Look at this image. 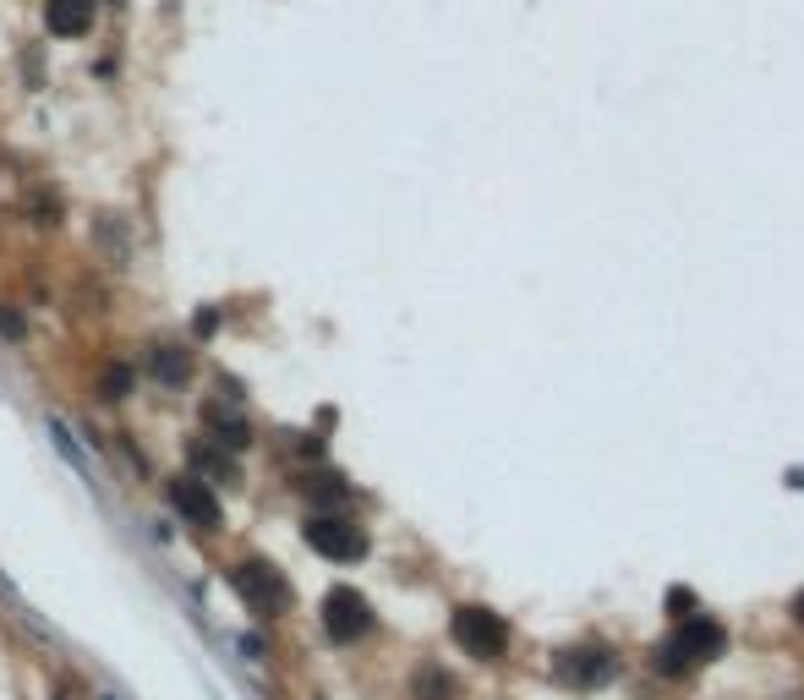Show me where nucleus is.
I'll use <instances>...</instances> for the list:
<instances>
[{
	"label": "nucleus",
	"mask_w": 804,
	"mask_h": 700,
	"mask_svg": "<svg viewBox=\"0 0 804 700\" xmlns=\"http://www.w3.org/2000/svg\"><path fill=\"white\" fill-rule=\"evenodd\" d=\"M454 640L465 646V657L498 662V657H504V646H509V624L493 608H460V613H454Z\"/></svg>",
	"instance_id": "1"
},
{
	"label": "nucleus",
	"mask_w": 804,
	"mask_h": 700,
	"mask_svg": "<svg viewBox=\"0 0 804 700\" xmlns=\"http://www.w3.org/2000/svg\"><path fill=\"white\" fill-rule=\"evenodd\" d=\"M307 542H312V553L334 558V564H356V558L367 553V531L351 525L345 515H312L307 520Z\"/></svg>",
	"instance_id": "2"
},
{
	"label": "nucleus",
	"mask_w": 804,
	"mask_h": 700,
	"mask_svg": "<svg viewBox=\"0 0 804 700\" xmlns=\"http://www.w3.org/2000/svg\"><path fill=\"white\" fill-rule=\"evenodd\" d=\"M236 591L247 597V608L263 613V618L290 608V586H285V575H279L274 564H241L236 569Z\"/></svg>",
	"instance_id": "3"
},
{
	"label": "nucleus",
	"mask_w": 804,
	"mask_h": 700,
	"mask_svg": "<svg viewBox=\"0 0 804 700\" xmlns=\"http://www.w3.org/2000/svg\"><path fill=\"white\" fill-rule=\"evenodd\" d=\"M323 629H329L340 646H351V640H361L372 629V608H367V597L351 586H334L329 597H323Z\"/></svg>",
	"instance_id": "4"
},
{
	"label": "nucleus",
	"mask_w": 804,
	"mask_h": 700,
	"mask_svg": "<svg viewBox=\"0 0 804 700\" xmlns=\"http://www.w3.org/2000/svg\"><path fill=\"white\" fill-rule=\"evenodd\" d=\"M553 679L569 684V690H597V684L613 679V657L602 646H575L553 657Z\"/></svg>",
	"instance_id": "5"
},
{
	"label": "nucleus",
	"mask_w": 804,
	"mask_h": 700,
	"mask_svg": "<svg viewBox=\"0 0 804 700\" xmlns=\"http://www.w3.org/2000/svg\"><path fill=\"white\" fill-rule=\"evenodd\" d=\"M170 504L181 509V520L203 525V531H214V525H219V498L208 493V482H197V476H181V482H170Z\"/></svg>",
	"instance_id": "6"
},
{
	"label": "nucleus",
	"mask_w": 804,
	"mask_h": 700,
	"mask_svg": "<svg viewBox=\"0 0 804 700\" xmlns=\"http://www.w3.org/2000/svg\"><path fill=\"white\" fill-rule=\"evenodd\" d=\"M44 22L61 39H83L93 28V0H44Z\"/></svg>",
	"instance_id": "7"
},
{
	"label": "nucleus",
	"mask_w": 804,
	"mask_h": 700,
	"mask_svg": "<svg viewBox=\"0 0 804 700\" xmlns=\"http://www.w3.org/2000/svg\"><path fill=\"white\" fill-rule=\"evenodd\" d=\"M679 640H684V651H690L695 662H706V657H717L722 651V629L712 624V618H684V629H679Z\"/></svg>",
	"instance_id": "8"
},
{
	"label": "nucleus",
	"mask_w": 804,
	"mask_h": 700,
	"mask_svg": "<svg viewBox=\"0 0 804 700\" xmlns=\"http://www.w3.org/2000/svg\"><path fill=\"white\" fill-rule=\"evenodd\" d=\"M186 372H192L186 350H176V345H159V350H154V378H159V383H181Z\"/></svg>",
	"instance_id": "9"
},
{
	"label": "nucleus",
	"mask_w": 804,
	"mask_h": 700,
	"mask_svg": "<svg viewBox=\"0 0 804 700\" xmlns=\"http://www.w3.org/2000/svg\"><path fill=\"white\" fill-rule=\"evenodd\" d=\"M695 668V657L684 651V640L673 635V640H662L657 646V673H668V679H679V673H690Z\"/></svg>",
	"instance_id": "10"
},
{
	"label": "nucleus",
	"mask_w": 804,
	"mask_h": 700,
	"mask_svg": "<svg viewBox=\"0 0 804 700\" xmlns=\"http://www.w3.org/2000/svg\"><path fill=\"white\" fill-rule=\"evenodd\" d=\"M208 422H214L219 443H230V449H241V443H247V422H236V416H225V411H219V405H208Z\"/></svg>",
	"instance_id": "11"
},
{
	"label": "nucleus",
	"mask_w": 804,
	"mask_h": 700,
	"mask_svg": "<svg viewBox=\"0 0 804 700\" xmlns=\"http://www.w3.org/2000/svg\"><path fill=\"white\" fill-rule=\"evenodd\" d=\"M416 690L433 695V700H449V695H454V679H449V673H438V668H427L422 679H416Z\"/></svg>",
	"instance_id": "12"
},
{
	"label": "nucleus",
	"mask_w": 804,
	"mask_h": 700,
	"mask_svg": "<svg viewBox=\"0 0 804 700\" xmlns=\"http://www.w3.org/2000/svg\"><path fill=\"white\" fill-rule=\"evenodd\" d=\"M192 460L203 465V471H219V476H225V482H236V465H230V460H219L214 449H203V443H197V449H192Z\"/></svg>",
	"instance_id": "13"
},
{
	"label": "nucleus",
	"mask_w": 804,
	"mask_h": 700,
	"mask_svg": "<svg viewBox=\"0 0 804 700\" xmlns=\"http://www.w3.org/2000/svg\"><path fill=\"white\" fill-rule=\"evenodd\" d=\"M126 389H132V372H126V367H110V372H104V400H121Z\"/></svg>",
	"instance_id": "14"
},
{
	"label": "nucleus",
	"mask_w": 804,
	"mask_h": 700,
	"mask_svg": "<svg viewBox=\"0 0 804 700\" xmlns=\"http://www.w3.org/2000/svg\"><path fill=\"white\" fill-rule=\"evenodd\" d=\"M668 608H673V618H695V613H690L695 597H690V591H668Z\"/></svg>",
	"instance_id": "15"
},
{
	"label": "nucleus",
	"mask_w": 804,
	"mask_h": 700,
	"mask_svg": "<svg viewBox=\"0 0 804 700\" xmlns=\"http://www.w3.org/2000/svg\"><path fill=\"white\" fill-rule=\"evenodd\" d=\"M0 334H11V340L22 334V318H17V312H6V307H0Z\"/></svg>",
	"instance_id": "16"
},
{
	"label": "nucleus",
	"mask_w": 804,
	"mask_h": 700,
	"mask_svg": "<svg viewBox=\"0 0 804 700\" xmlns=\"http://www.w3.org/2000/svg\"><path fill=\"white\" fill-rule=\"evenodd\" d=\"M794 613H799V624H804V597H799V602H794Z\"/></svg>",
	"instance_id": "17"
}]
</instances>
